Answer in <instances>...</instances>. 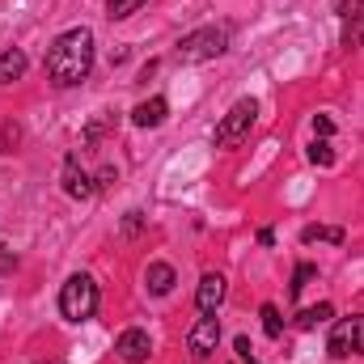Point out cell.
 Segmentation results:
<instances>
[{"mask_svg": "<svg viewBox=\"0 0 364 364\" xmlns=\"http://www.w3.org/2000/svg\"><path fill=\"white\" fill-rule=\"evenodd\" d=\"M26 68H30L26 51H17V47L0 51V85H13V81H21V77H26Z\"/></svg>", "mask_w": 364, "mask_h": 364, "instance_id": "cell-12", "label": "cell"}, {"mask_svg": "<svg viewBox=\"0 0 364 364\" xmlns=\"http://www.w3.org/2000/svg\"><path fill=\"white\" fill-rule=\"evenodd\" d=\"M339 17H343V47H364V0H343Z\"/></svg>", "mask_w": 364, "mask_h": 364, "instance_id": "cell-8", "label": "cell"}, {"mask_svg": "<svg viewBox=\"0 0 364 364\" xmlns=\"http://www.w3.org/2000/svg\"><path fill=\"white\" fill-rule=\"evenodd\" d=\"M225 301V275L220 272H208L199 279V292H195V305L199 314H216V305Z\"/></svg>", "mask_w": 364, "mask_h": 364, "instance_id": "cell-10", "label": "cell"}, {"mask_svg": "<svg viewBox=\"0 0 364 364\" xmlns=\"http://www.w3.org/2000/svg\"><path fill=\"white\" fill-rule=\"evenodd\" d=\"M309 161H314V166H335V149H331V140H314V144H309Z\"/></svg>", "mask_w": 364, "mask_h": 364, "instance_id": "cell-17", "label": "cell"}, {"mask_svg": "<svg viewBox=\"0 0 364 364\" xmlns=\"http://www.w3.org/2000/svg\"><path fill=\"white\" fill-rule=\"evenodd\" d=\"M13 267H17V255H13V250H0V275L13 272Z\"/></svg>", "mask_w": 364, "mask_h": 364, "instance_id": "cell-22", "label": "cell"}, {"mask_svg": "<svg viewBox=\"0 0 364 364\" xmlns=\"http://www.w3.org/2000/svg\"><path fill=\"white\" fill-rule=\"evenodd\" d=\"M259 318H263L267 339H279V335H284V318H279V309H275V305H263V309H259Z\"/></svg>", "mask_w": 364, "mask_h": 364, "instance_id": "cell-16", "label": "cell"}, {"mask_svg": "<svg viewBox=\"0 0 364 364\" xmlns=\"http://www.w3.org/2000/svg\"><path fill=\"white\" fill-rule=\"evenodd\" d=\"M64 191H68L73 199H90L93 191H97L93 178L81 170V157H77V153H68V161H64Z\"/></svg>", "mask_w": 364, "mask_h": 364, "instance_id": "cell-9", "label": "cell"}, {"mask_svg": "<svg viewBox=\"0 0 364 364\" xmlns=\"http://www.w3.org/2000/svg\"><path fill=\"white\" fill-rule=\"evenodd\" d=\"M314 136L318 140H331L335 136V119L331 114H314Z\"/></svg>", "mask_w": 364, "mask_h": 364, "instance_id": "cell-20", "label": "cell"}, {"mask_svg": "<svg viewBox=\"0 0 364 364\" xmlns=\"http://www.w3.org/2000/svg\"><path fill=\"white\" fill-rule=\"evenodd\" d=\"M90 68H93V34L85 26L64 30L47 51V77L60 90H73V85H81L90 77Z\"/></svg>", "mask_w": 364, "mask_h": 364, "instance_id": "cell-1", "label": "cell"}, {"mask_svg": "<svg viewBox=\"0 0 364 364\" xmlns=\"http://www.w3.org/2000/svg\"><path fill=\"white\" fill-rule=\"evenodd\" d=\"M216 343H220V318H216V314H203V318L191 326V335H186L191 360H208V356L216 352Z\"/></svg>", "mask_w": 364, "mask_h": 364, "instance_id": "cell-6", "label": "cell"}, {"mask_svg": "<svg viewBox=\"0 0 364 364\" xmlns=\"http://www.w3.org/2000/svg\"><path fill=\"white\" fill-rule=\"evenodd\" d=\"M225 51H229V30L225 26H203V30H195V34L182 38L174 55H178L182 64H203V60H216Z\"/></svg>", "mask_w": 364, "mask_h": 364, "instance_id": "cell-3", "label": "cell"}, {"mask_svg": "<svg viewBox=\"0 0 364 364\" xmlns=\"http://www.w3.org/2000/svg\"><path fill=\"white\" fill-rule=\"evenodd\" d=\"M326 352L335 360H348V356H364V314H352V318H339L331 339H326Z\"/></svg>", "mask_w": 364, "mask_h": 364, "instance_id": "cell-5", "label": "cell"}, {"mask_svg": "<svg viewBox=\"0 0 364 364\" xmlns=\"http://www.w3.org/2000/svg\"><path fill=\"white\" fill-rule=\"evenodd\" d=\"M331 318H335V305H326V301H322V305L301 309V314H296V326H301V331H318V326H322V322H331Z\"/></svg>", "mask_w": 364, "mask_h": 364, "instance_id": "cell-14", "label": "cell"}, {"mask_svg": "<svg viewBox=\"0 0 364 364\" xmlns=\"http://www.w3.org/2000/svg\"><path fill=\"white\" fill-rule=\"evenodd\" d=\"M114 352H119V360H123V364H144L149 356H153V339H149V331L132 326V331H123V335H119Z\"/></svg>", "mask_w": 364, "mask_h": 364, "instance_id": "cell-7", "label": "cell"}, {"mask_svg": "<svg viewBox=\"0 0 364 364\" xmlns=\"http://www.w3.org/2000/svg\"><path fill=\"white\" fill-rule=\"evenodd\" d=\"M60 314L68 322H90L97 314V284L90 275H68L60 288Z\"/></svg>", "mask_w": 364, "mask_h": 364, "instance_id": "cell-2", "label": "cell"}, {"mask_svg": "<svg viewBox=\"0 0 364 364\" xmlns=\"http://www.w3.org/2000/svg\"><path fill=\"white\" fill-rule=\"evenodd\" d=\"M255 119H259V106H255V97H242V102H233V110H229V114L216 123V149H237V144L250 136Z\"/></svg>", "mask_w": 364, "mask_h": 364, "instance_id": "cell-4", "label": "cell"}, {"mask_svg": "<svg viewBox=\"0 0 364 364\" xmlns=\"http://www.w3.org/2000/svg\"><path fill=\"white\" fill-rule=\"evenodd\" d=\"M314 275H318V267H314V263H301V267H296V275H292V288H288V292L296 296V292H301V288H305Z\"/></svg>", "mask_w": 364, "mask_h": 364, "instance_id": "cell-19", "label": "cell"}, {"mask_svg": "<svg viewBox=\"0 0 364 364\" xmlns=\"http://www.w3.org/2000/svg\"><path fill=\"white\" fill-rule=\"evenodd\" d=\"M301 242L305 246H314V242H335L339 246L343 242V229H335V225H305L301 229Z\"/></svg>", "mask_w": 364, "mask_h": 364, "instance_id": "cell-15", "label": "cell"}, {"mask_svg": "<svg viewBox=\"0 0 364 364\" xmlns=\"http://www.w3.org/2000/svg\"><path fill=\"white\" fill-rule=\"evenodd\" d=\"M140 4H144V0H106V13H110L114 21H123V17H132Z\"/></svg>", "mask_w": 364, "mask_h": 364, "instance_id": "cell-18", "label": "cell"}, {"mask_svg": "<svg viewBox=\"0 0 364 364\" xmlns=\"http://www.w3.org/2000/svg\"><path fill=\"white\" fill-rule=\"evenodd\" d=\"M144 284H149V292H153V296H166V292L174 288V267H170V263H149Z\"/></svg>", "mask_w": 364, "mask_h": 364, "instance_id": "cell-13", "label": "cell"}, {"mask_svg": "<svg viewBox=\"0 0 364 364\" xmlns=\"http://www.w3.org/2000/svg\"><path fill=\"white\" fill-rule=\"evenodd\" d=\"M166 114H170V102H166V97H149V102H140V106L132 110V123H136V127H161Z\"/></svg>", "mask_w": 364, "mask_h": 364, "instance_id": "cell-11", "label": "cell"}, {"mask_svg": "<svg viewBox=\"0 0 364 364\" xmlns=\"http://www.w3.org/2000/svg\"><path fill=\"white\" fill-rule=\"evenodd\" d=\"M233 348H237V356H242V360H246V364L255 360V356H250V352H255V348H250V339H246V335H242V339H237V343H233Z\"/></svg>", "mask_w": 364, "mask_h": 364, "instance_id": "cell-21", "label": "cell"}]
</instances>
